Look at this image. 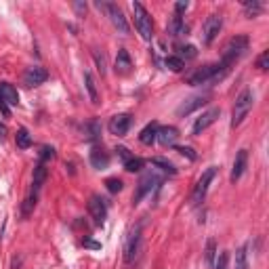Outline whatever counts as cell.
I'll return each instance as SVG.
<instances>
[{
    "mask_svg": "<svg viewBox=\"0 0 269 269\" xmlns=\"http://www.w3.org/2000/svg\"><path fill=\"white\" fill-rule=\"evenodd\" d=\"M227 72H229V67L221 65V63H210V65H204L200 69H196L194 74H190L187 84L200 86V84H208V82H217V80H221Z\"/></svg>",
    "mask_w": 269,
    "mask_h": 269,
    "instance_id": "6da1fadb",
    "label": "cell"
},
{
    "mask_svg": "<svg viewBox=\"0 0 269 269\" xmlns=\"http://www.w3.org/2000/svg\"><path fill=\"white\" fill-rule=\"evenodd\" d=\"M254 105V95L250 88H244L240 95L236 97V103H233V110H231V128H236L244 122V118L248 116V112L252 110Z\"/></svg>",
    "mask_w": 269,
    "mask_h": 269,
    "instance_id": "7a4b0ae2",
    "label": "cell"
},
{
    "mask_svg": "<svg viewBox=\"0 0 269 269\" xmlns=\"http://www.w3.org/2000/svg\"><path fill=\"white\" fill-rule=\"evenodd\" d=\"M133 13H135V28L141 34L143 40H151L154 38V21L151 15L147 13V9L141 3H133Z\"/></svg>",
    "mask_w": 269,
    "mask_h": 269,
    "instance_id": "3957f363",
    "label": "cell"
},
{
    "mask_svg": "<svg viewBox=\"0 0 269 269\" xmlns=\"http://www.w3.org/2000/svg\"><path fill=\"white\" fill-rule=\"evenodd\" d=\"M248 51V36H244V34H240V36H233L227 46H225V51H223V59H221V65H225L229 67L236 59H240V57Z\"/></svg>",
    "mask_w": 269,
    "mask_h": 269,
    "instance_id": "277c9868",
    "label": "cell"
},
{
    "mask_svg": "<svg viewBox=\"0 0 269 269\" xmlns=\"http://www.w3.org/2000/svg\"><path fill=\"white\" fill-rule=\"evenodd\" d=\"M97 7L99 9H103L105 13H108V17H110V21H112V26L118 30L120 34H126L131 32V28H128V21H126V17H124V13H122V9L118 7V5H114V3H97Z\"/></svg>",
    "mask_w": 269,
    "mask_h": 269,
    "instance_id": "5b68a950",
    "label": "cell"
},
{
    "mask_svg": "<svg viewBox=\"0 0 269 269\" xmlns=\"http://www.w3.org/2000/svg\"><path fill=\"white\" fill-rule=\"evenodd\" d=\"M215 174H217V168H215V166H208V168L202 172V177L198 179V183H196V187H194V192H192V204H194V206H198V204H200L204 198H206L208 185L213 183Z\"/></svg>",
    "mask_w": 269,
    "mask_h": 269,
    "instance_id": "8992f818",
    "label": "cell"
},
{
    "mask_svg": "<svg viewBox=\"0 0 269 269\" xmlns=\"http://www.w3.org/2000/svg\"><path fill=\"white\" fill-rule=\"evenodd\" d=\"M141 250V225L133 227L128 231V238H126V246H124V261L126 263H133L135 256Z\"/></svg>",
    "mask_w": 269,
    "mask_h": 269,
    "instance_id": "52a82bcc",
    "label": "cell"
},
{
    "mask_svg": "<svg viewBox=\"0 0 269 269\" xmlns=\"http://www.w3.org/2000/svg\"><path fill=\"white\" fill-rule=\"evenodd\" d=\"M221 28H223V17L217 15V13L208 15L206 21H204V28H202V42L204 44H213L215 38L219 36Z\"/></svg>",
    "mask_w": 269,
    "mask_h": 269,
    "instance_id": "ba28073f",
    "label": "cell"
},
{
    "mask_svg": "<svg viewBox=\"0 0 269 269\" xmlns=\"http://www.w3.org/2000/svg\"><path fill=\"white\" fill-rule=\"evenodd\" d=\"M160 183V177L156 172H145L141 179H139V185H137V192L133 196V204H139L141 202V198H145L147 194H151V190Z\"/></svg>",
    "mask_w": 269,
    "mask_h": 269,
    "instance_id": "9c48e42d",
    "label": "cell"
},
{
    "mask_svg": "<svg viewBox=\"0 0 269 269\" xmlns=\"http://www.w3.org/2000/svg\"><path fill=\"white\" fill-rule=\"evenodd\" d=\"M88 215L93 217V221H95L97 225L105 223V219H108V206H105V200L101 196L93 194L88 198Z\"/></svg>",
    "mask_w": 269,
    "mask_h": 269,
    "instance_id": "30bf717a",
    "label": "cell"
},
{
    "mask_svg": "<svg viewBox=\"0 0 269 269\" xmlns=\"http://www.w3.org/2000/svg\"><path fill=\"white\" fill-rule=\"evenodd\" d=\"M219 116H221V110H219V108H210V110H206V112L200 116V118H196L192 133H194V135H202L208 126H213V124L217 122Z\"/></svg>",
    "mask_w": 269,
    "mask_h": 269,
    "instance_id": "8fae6325",
    "label": "cell"
},
{
    "mask_svg": "<svg viewBox=\"0 0 269 269\" xmlns=\"http://www.w3.org/2000/svg\"><path fill=\"white\" fill-rule=\"evenodd\" d=\"M131 114H118V116H112L110 122H108V128L110 133L116 135V137H124L128 133V128H131Z\"/></svg>",
    "mask_w": 269,
    "mask_h": 269,
    "instance_id": "7c38bea8",
    "label": "cell"
},
{
    "mask_svg": "<svg viewBox=\"0 0 269 269\" xmlns=\"http://www.w3.org/2000/svg\"><path fill=\"white\" fill-rule=\"evenodd\" d=\"M46 78H49V72H46L44 67L40 65H32L26 69V74H23V82L28 86H38L42 82H46Z\"/></svg>",
    "mask_w": 269,
    "mask_h": 269,
    "instance_id": "4fadbf2b",
    "label": "cell"
},
{
    "mask_svg": "<svg viewBox=\"0 0 269 269\" xmlns=\"http://www.w3.org/2000/svg\"><path fill=\"white\" fill-rule=\"evenodd\" d=\"M246 164H248V151L246 149H240L236 154V160H233V166H231V174H229V181L236 183L240 181V177L246 170Z\"/></svg>",
    "mask_w": 269,
    "mask_h": 269,
    "instance_id": "5bb4252c",
    "label": "cell"
},
{
    "mask_svg": "<svg viewBox=\"0 0 269 269\" xmlns=\"http://www.w3.org/2000/svg\"><path fill=\"white\" fill-rule=\"evenodd\" d=\"M208 103V97L204 95H198V97H192V99H187V101H183L179 108H177V116H187V114H192V112H196V110H200L202 105H206Z\"/></svg>",
    "mask_w": 269,
    "mask_h": 269,
    "instance_id": "9a60e30c",
    "label": "cell"
},
{
    "mask_svg": "<svg viewBox=\"0 0 269 269\" xmlns=\"http://www.w3.org/2000/svg\"><path fill=\"white\" fill-rule=\"evenodd\" d=\"M177 139H179V128H174V126H162V128H158L156 141L160 145H164V147L174 145V143H177Z\"/></svg>",
    "mask_w": 269,
    "mask_h": 269,
    "instance_id": "2e32d148",
    "label": "cell"
},
{
    "mask_svg": "<svg viewBox=\"0 0 269 269\" xmlns=\"http://www.w3.org/2000/svg\"><path fill=\"white\" fill-rule=\"evenodd\" d=\"M91 164L95 166L97 170H103L110 166V154L108 151H103L101 147H93L91 151Z\"/></svg>",
    "mask_w": 269,
    "mask_h": 269,
    "instance_id": "e0dca14e",
    "label": "cell"
},
{
    "mask_svg": "<svg viewBox=\"0 0 269 269\" xmlns=\"http://www.w3.org/2000/svg\"><path fill=\"white\" fill-rule=\"evenodd\" d=\"M131 69H133L131 55H128V51L120 49L118 51V57H116V72H118L120 76H126V74H131Z\"/></svg>",
    "mask_w": 269,
    "mask_h": 269,
    "instance_id": "ac0fdd59",
    "label": "cell"
},
{
    "mask_svg": "<svg viewBox=\"0 0 269 269\" xmlns=\"http://www.w3.org/2000/svg\"><path fill=\"white\" fill-rule=\"evenodd\" d=\"M0 97H3V101L7 105H17L19 103V93L13 84H9V82H3L0 84Z\"/></svg>",
    "mask_w": 269,
    "mask_h": 269,
    "instance_id": "d6986e66",
    "label": "cell"
},
{
    "mask_svg": "<svg viewBox=\"0 0 269 269\" xmlns=\"http://www.w3.org/2000/svg\"><path fill=\"white\" fill-rule=\"evenodd\" d=\"M158 124L156 122H149L141 133H139V141H141L143 145H154L156 143V137H158Z\"/></svg>",
    "mask_w": 269,
    "mask_h": 269,
    "instance_id": "ffe728a7",
    "label": "cell"
},
{
    "mask_svg": "<svg viewBox=\"0 0 269 269\" xmlns=\"http://www.w3.org/2000/svg\"><path fill=\"white\" fill-rule=\"evenodd\" d=\"M168 34L172 38H179V36H185L187 34V26H185L181 15H172V19L168 23Z\"/></svg>",
    "mask_w": 269,
    "mask_h": 269,
    "instance_id": "44dd1931",
    "label": "cell"
},
{
    "mask_svg": "<svg viewBox=\"0 0 269 269\" xmlns=\"http://www.w3.org/2000/svg\"><path fill=\"white\" fill-rule=\"evenodd\" d=\"M46 177H49V170H46V164H38L34 166V183H32V190L34 192H38L40 187L44 185V181H46Z\"/></svg>",
    "mask_w": 269,
    "mask_h": 269,
    "instance_id": "7402d4cb",
    "label": "cell"
},
{
    "mask_svg": "<svg viewBox=\"0 0 269 269\" xmlns=\"http://www.w3.org/2000/svg\"><path fill=\"white\" fill-rule=\"evenodd\" d=\"M84 84H86V91H88V97H91V103L93 105H99V91H97V82L93 78L91 72L84 74Z\"/></svg>",
    "mask_w": 269,
    "mask_h": 269,
    "instance_id": "603a6c76",
    "label": "cell"
},
{
    "mask_svg": "<svg viewBox=\"0 0 269 269\" xmlns=\"http://www.w3.org/2000/svg\"><path fill=\"white\" fill-rule=\"evenodd\" d=\"M36 200H38V192H30L28 194V198L23 200V204H21V213H23V217H30L32 215V210H34V206H36Z\"/></svg>",
    "mask_w": 269,
    "mask_h": 269,
    "instance_id": "cb8c5ba5",
    "label": "cell"
},
{
    "mask_svg": "<svg viewBox=\"0 0 269 269\" xmlns=\"http://www.w3.org/2000/svg\"><path fill=\"white\" fill-rule=\"evenodd\" d=\"M84 133H86V139L88 141H97L101 137V126L97 120H91L88 124H84Z\"/></svg>",
    "mask_w": 269,
    "mask_h": 269,
    "instance_id": "d4e9b609",
    "label": "cell"
},
{
    "mask_svg": "<svg viewBox=\"0 0 269 269\" xmlns=\"http://www.w3.org/2000/svg\"><path fill=\"white\" fill-rule=\"evenodd\" d=\"M15 141H17V147H21V149H28L32 145V135L28 133V128H19L15 135Z\"/></svg>",
    "mask_w": 269,
    "mask_h": 269,
    "instance_id": "484cf974",
    "label": "cell"
},
{
    "mask_svg": "<svg viewBox=\"0 0 269 269\" xmlns=\"http://www.w3.org/2000/svg\"><path fill=\"white\" fill-rule=\"evenodd\" d=\"M143 166H145V160L143 158H137V156H133L131 160L124 162V170H128V172H139Z\"/></svg>",
    "mask_w": 269,
    "mask_h": 269,
    "instance_id": "4316f807",
    "label": "cell"
},
{
    "mask_svg": "<svg viewBox=\"0 0 269 269\" xmlns=\"http://www.w3.org/2000/svg\"><path fill=\"white\" fill-rule=\"evenodd\" d=\"M151 164H154V166H160V170H164V172H168V174H174V172H177L174 164H172V162H168L166 158H151Z\"/></svg>",
    "mask_w": 269,
    "mask_h": 269,
    "instance_id": "83f0119b",
    "label": "cell"
},
{
    "mask_svg": "<svg viewBox=\"0 0 269 269\" xmlns=\"http://www.w3.org/2000/svg\"><path fill=\"white\" fill-rule=\"evenodd\" d=\"M164 65L170 69V72H181V69L185 67V61L179 59L177 55H170V57H166V59H164Z\"/></svg>",
    "mask_w": 269,
    "mask_h": 269,
    "instance_id": "f1b7e54d",
    "label": "cell"
},
{
    "mask_svg": "<svg viewBox=\"0 0 269 269\" xmlns=\"http://www.w3.org/2000/svg\"><path fill=\"white\" fill-rule=\"evenodd\" d=\"M217 252H219V250H217V242H215V240H208V242H206V254H204L208 265H213V263H215Z\"/></svg>",
    "mask_w": 269,
    "mask_h": 269,
    "instance_id": "f546056e",
    "label": "cell"
},
{
    "mask_svg": "<svg viewBox=\"0 0 269 269\" xmlns=\"http://www.w3.org/2000/svg\"><path fill=\"white\" fill-rule=\"evenodd\" d=\"M236 269H248V259H246V246L236 250Z\"/></svg>",
    "mask_w": 269,
    "mask_h": 269,
    "instance_id": "4dcf8cb0",
    "label": "cell"
},
{
    "mask_svg": "<svg viewBox=\"0 0 269 269\" xmlns=\"http://www.w3.org/2000/svg\"><path fill=\"white\" fill-rule=\"evenodd\" d=\"M229 265V252H217V259L213 263V269H227Z\"/></svg>",
    "mask_w": 269,
    "mask_h": 269,
    "instance_id": "1f68e13d",
    "label": "cell"
},
{
    "mask_svg": "<svg viewBox=\"0 0 269 269\" xmlns=\"http://www.w3.org/2000/svg\"><path fill=\"white\" fill-rule=\"evenodd\" d=\"M105 187H108V192H110V194H118V192H122L124 183H122L120 179L112 177V179H105Z\"/></svg>",
    "mask_w": 269,
    "mask_h": 269,
    "instance_id": "d6a6232c",
    "label": "cell"
},
{
    "mask_svg": "<svg viewBox=\"0 0 269 269\" xmlns=\"http://www.w3.org/2000/svg\"><path fill=\"white\" fill-rule=\"evenodd\" d=\"M55 158V149L49 147V145H44L40 149V154H38V160H40V164H46V162H51Z\"/></svg>",
    "mask_w": 269,
    "mask_h": 269,
    "instance_id": "836d02e7",
    "label": "cell"
},
{
    "mask_svg": "<svg viewBox=\"0 0 269 269\" xmlns=\"http://www.w3.org/2000/svg\"><path fill=\"white\" fill-rule=\"evenodd\" d=\"M198 55V51H196V46H192V44H187V46H181L179 49V59H194V57Z\"/></svg>",
    "mask_w": 269,
    "mask_h": 269,
    "instance_id": "e575fe53",
    "label": "cell"
},
{
    "mask_svg": "<svg viewBox=\"0 0 269 269\" xmlns=\"http://www.w3.org/2000/svg\"><path fill=\"white\" fill-rule=\"evenodd\" d=\"M244 9H246L248 17H254L256 13H261V11H263V5H261V3H256V0H254V3H244Z\"/></svg>",
    "mask_w": 269,
    "mask_h": 269,
    "instance_id": "d590c367",
    "label": "cell"
},
{
    "mask_svg": "<svg viewBox=\"0 0 269 269\" xmlns=\"http://www.w3.org/2000/svg\"><path fill=\"white\" fill-rule=\"evenodd\" d=\"M95 61H97V67H99V72L101 76H105V72H108V61H105V55L101 53H95Z\"/></svg>",
    "mask_w": 269,
    "mask_h": 269,
    "instance_id": "8d00e7d4",
    "label": "cell"
},
{
    "mask_svg": "<svg viewBox=\"0 0 269 269\" xmlns=\"http://www.w3.org/2000/svg\"><path fill=\"white\" fill-rule=\"evenodd\" d=\"M256 67L263 69V72L269 67V51H263V53L259 55V59H256Z\"/></svg>",
    "mask_w": 269,
    "mask_h": 269,
    "instance_id": "74e56055",
    "label": "cell"
},
{
    "mask_svg": "<svg viewBox=\"0 0 269 269\" xmlns=\"http://www.w3.org/2000/svg\"><path fill=\"white\" fill-rule=\"evenodd\" d=\"M174 149H177V151H179L181 156H187V158H190V160H196V158H198V156L194 154V149H192V147H181V145H177V147H174Z\"/></svg>",
    "mask_w": 269,
    "mask_h": 269,
    "instance_id": "f35d334b",
    "label": "cell"
},
{
    "mask_svg": "<svg viewBox=\"0 0 269 269\" xmlns=\"http://www.w3.org/2000/svg\"><path fill=\"white\" fill-rule=\"evenodd\" d=\"M116 151H118V156L122 158V162H126V160H131V158H133L131 151H128L126 147H122V145H120V147H116Z\"/></svg>",
    "mask_w": 269,
    "mask_h": 269,
    "instance_id": "ab89813d",
    "label": "cell"
},
{
    "mask_svg": "<svg viewBox=\"0 0 269 269\" xmlns=\"http://www.w3.org/2000/svg\"><path fill=\"white\" fill-rule=\"evenodd\" d=\"M187 7H190L187 0H181V3H177V5H174V15H181L183 11H187Z\"/></svg>",
    "mask_w": 269,
    "mask_h": 269,
    "instance_id": "60d3db41",
    "label": "cell"
},
{
    "mask_svg": "<svg viewBox=\"0 0 269 269\" xmlns=\"http://www.w3.org/2000/svg\"><path fill=\"white\" fill-rule=\"evenodd\" d=\"M82 246L93 248V250H99V248H101V244H99V242H93V240H88V238H84V240H82Z\"/></svg>",
    "mask_w": 269,
    "mask_h": 269,
    "instance_id": "b9f144b4",
    "label": "cell"
},
{
    "mask_svg": "<svg viewBox=\"0 0 269 269\" xmlns=\"http://www.w3.org/2000/svg\"><path fill=\"white\" fill-rule=\"evenodd\" d=\"M0 112H3L5 116H9V114H11V110H9V105H7L5 101H3V97H0Z\"/></svg>",
    "mask_w": 269,
    "mask_h": 269,
    "instance_id": "7bdbcfd3",
    "label": "cell"
},
{
    "mask_svg": "<svg viewBox=\"0 0 269 269\" xmlns=\"http://www.w3.org/2000/svg\"><path fill=\"white\" fill-rule=\"evenodd\" d=\"M74 9L78 11V13H82V11L86 13V5H80V3H76V5H74Z\"/></svg>",
    "mask_w": 269,
    "mask_h": 269,
    "instance_id": "ee69618b",
    "label": "cell"
},
{
    "mask_svg": "<svg viewBox=\"0 0 269 269\" xmlns=\"http://www.w3.org/2000/svg\"><path fill=\"white\" fill-rule=\"evenodd\" d=\"M0 133H7V128H5L3 124H0Z\"/></svg>",
    "mask_w": 269,
    "mask_h": 269,
    "instance_id": "f6af8a7d",
    "label": "cell"
}]
</instances>
